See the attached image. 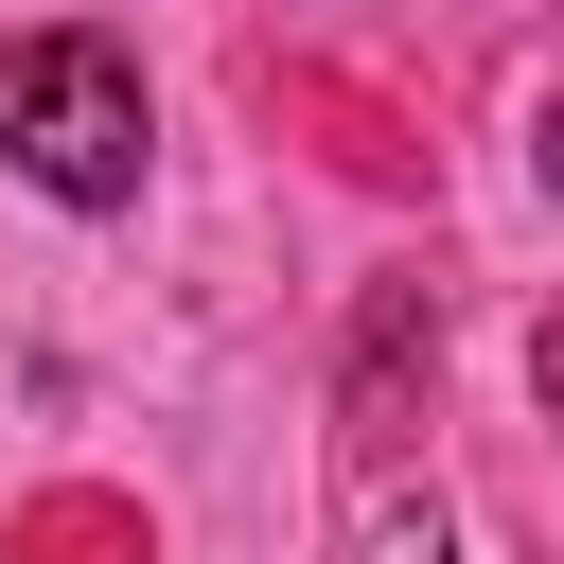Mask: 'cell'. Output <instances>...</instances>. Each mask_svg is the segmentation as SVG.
Instances as JSON below:
<instances>
[{"label": "cell", "instance_id": "obj_1", "mask_svg": "<svg viewBox=\"0 0 564 564\" xmlns=\"http://www.w3.org/2000/svg\"><path fill=\"white\" fill-rule=\"evenodd\" d=\"M141 159H159V106L106 18L0 35V176H35L53 212H141Z\"/></svg>", "mask_w": 564, "mask_h": 564}, {"label": "cell", "instance_id": "obj_2", "mask_svg": "<svg viewBox=\"0 0 564 564\" xmlns=\"http://www.w3.org/2000/svg\"><path fill=\"white\" fill-rule=\"evenodd\" d=\"M529 388H546V423H564V300H546V335H529Z\"/></svg>", "mask_w": 564, "mask_h": 564}, {"label": "cell", "instance_id": "obj_3", "mask_svg": "<svg viewBox=\"0 0 564 564\" xmlns=\"http://www.w3.org/2000/svg\"><path fill=\"white\" fill-rule=\"evenodd\" d=\"M546 194H564V106H546Z\"/></svg>", "mask_w": 564, "mask_h": 564}]
</instances>
